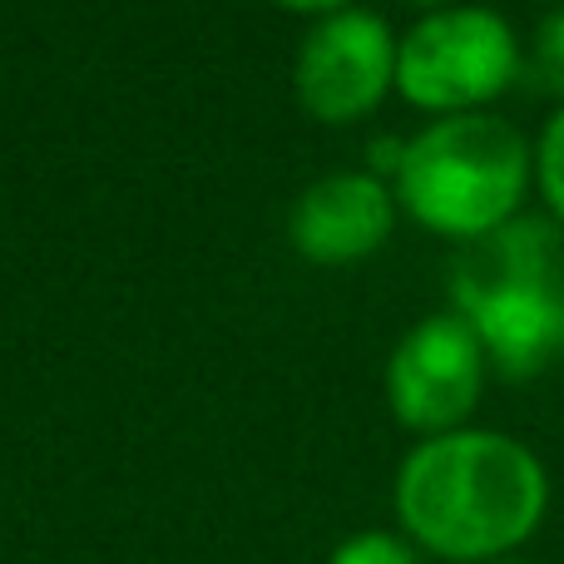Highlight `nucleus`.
<instances>
[{
  "label": "nucleus",
  "mask_w": 564,
  "mask_h": 564,
  "mask_svg": "<svg viewBox=\"0 0 564 564\" xmlns=\"http://www.w3.org/2000/svg\"><path fill=\"white\" fill-rule=\"evenodd\" d=\"M288 10H302V15H332V10H347L351 0H278Z\"/></svg>",
  "instance_id": "9b49d317"
},
{
  "label": "nucleus",
  "mask_w": 564,
  "mask_h": 564,
  "mask_svg": "<svg viewBox=\"0 0 564 564\" xmlns=\"http://www.w3.org/2000/svg\"><path fill=\"white\" fill-rule=\"evenodd\" d=\"M451 302L476 327L490 367L510 381L564 357V238L560 224L516 218L460 248Z\"/></svg>",
  "instance_id": "f03ea898"
},
{
  "label": "nucleus",
  "mask_w": 564,
  "mask_h": 564,
  "mask_svg": "<svg viewBox=\"0 0 564 564\" xmlns=\"http://www.w3.org/2000/svg\"><path fill=\"white\" fill-rule=\"evenodd\" d=\"M391 178L397 204L421 228L476 243L520 218V204L535 184V149L510 119L490 109L446 115L406 139Z\"/></svg>",
  "instance_id": "7ed1b4c3"
},
{
  "label": "nucleus",
  "mask_w": 564,
  "mask_h": 564,
  "mask_svg": "<svg viewBox=\"0 0 564 564\" xmlns=\"http://www.w3.org/2000/svg\"><path fill=\"white\" fill-rule=\"evenodd\" d=\"M327 564H426L401 530H357L327 555Z\"/></svg>",
  "instance_id": "1a4fd4ad"
},
{
  "label": "nucleus",
  "mask_w": 564,
  "mask_h": 564,
  "mask_svg": "<svg viewBox=\"0 0 564 564\" xmlns=\"http://www.w3.org/2000/svg\"><path fill=\"white\" fill-rule=\"evenodd\" d=\"M525 69L520 35L490 6H446L421 15L397 40V89L416 109L476 115L480 105L500 99Z\"/></svg>",
  "instance_id": "20e7f679"
},
{
  "label": "nucleus",
  "mask_w": 564,
  "mask_h": 564,
  "mask_svg": "<svg viewBox=\"0 0 564 564\" xmlns=\"http://www.w3.org/2000/svg\"><path fill=\"white\" fill-rule=\"evenodd\" d=\"M530 69L545 89L564 95V6H555L535 30V45H530Z\"/></svg>",
  "instance_id": "9d476101"
},
{
  "label": "nucleus",
  "mask_w": 564,
  "mask_h": 564,
  "mask_svg": "<svg viewBox=\"0 0 564 564\" xmlns=\"http://www.w3.org/2000/svg\"><path fill=\"white\" fill-rule=\"evenodd\" d=\"M490 357L480 347L476 327L451 312H431L421 317L406 337L397 341L387 361V406L406 431L426 436H446L470 421L486 391Z\"/></svg>",
  "instance_id": "39448f33"
},
{
  "label": "nucleus",
  "mask_w": 564,
  "mask_h": 564,
  "mask_svg": "<svg viewBox=\"0 0 564 564\" xmlns=\"http://www.w3.org/2000/svg\"><path fill=\"white\" fill-rule=\"evenodd\" d=\"M535 188L545 198L550 218L564 228V105L545 119V129L535 139Z\"/></svg>",
  "instance_id": "6e6552de"
},
{
  "label": "nucleus",
  "mask_w": 564,
  "mask_h": 564,
  "mask_svg": "<svg viewBox=\"0 0 564 564\" xmlns=\"http://www.w3.org/2000/svg\"><path fill=\"white\" fill-rule=\"evenodd\" d=\"M397 228V194L381 174H327L297 194L288 214V238L307 263L341 268L377 253Z\"/></svg>",
  "instance_id": "0eeeda50"
},
{
  "label": "nucleus",
  "mask_w": 564,
  "mask_h": 564,
  "mask_svg": "<svg viewBox=\"0 0 564 564\" xmlns=\"http://www.w3.org/2000/svg\"><path fill=\"white\" fill-rule=\"evenodd\" d=\"M397 525L426 560H510L550 510V476L525 441L460 426L406 451L391 486Z\"/></svg>",
  "instance_id": "f257e3e1"
},
{
  "label": "nucleus",
  "mask_w": 564,
  "mask_h": 564,
  "mask_svg": "<svg viewBox=\"0 0 564 564\" xmlns=\"http://www.w3.org/2000/svg\"><path fill=\"white\" fill-rule=\"evenodd\" d=\"M490 564H525V560H516V555H510V560H490Z\"/></svg>",
  "instance_id": "ddd939ff"
},
{
  "label": "nucleus",
  "mask_w": 564,
  "mask_h": 564,
  "mask_svg": "<svg viewBox=\"0 0 564 564\" xmlns=\"http://www.w3.org/2000/svg\"><path fill=\"white\" fill-rule=\"evenodd\" d=\"M406 6H426V15H431V10H446V6H460V0H406Z\"/></svg>",
  "instance_id": "f8f14e48"
},
{
  "label": "nucleus",
  "mask_w": 564,
  "mask_h": 564,
  "mask_svg": "<svg viewBox=\"0 0 564 564\" xmlns=\"http://www.w3.org/2000/svg\"><path fill=\"white\" fill-rule=\"evenodd\" d=\"M292 89L322 124H351L397 89V35L377 10H332L302 35Z\"/></svg>",
  "instance_id": "423d86ee"
}]
</instances>
